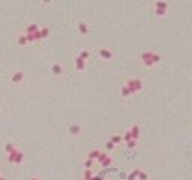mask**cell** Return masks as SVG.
Returning <instances> with one entry per match:
<instances>
[{
    "label": "cell",
    "instance_id": "obj_1",
    "mask_svg": "<svg viewBox=\"0 0 192 180\" xmlns=\"http://www.w3.org/2000/svg\"><path fill=\"white\" fill-rule=\"evenodd\" d=\"M141 60H143V63L146 66H153V65L161 62V57H159V54H156V53L146 51V53L141 54Z\"/></svg>",
    "mask_w": 192,
    "mask_h": 180
},
{
    "label": "cell",
    "instance_id": "obj_2",
    "mask_svg": "<svg viewBox=\"0 0 192 180\" xmlns=\"http://www.w3.org/2000/svg\"><path fill=\"white\" fill-rule=\"evenodd\" d=\"M8 161L11 162V164H15V165H20L23 164V161H24V155L18 150V149H15L12 153H9L8 155Z\"/></svg>",
    "mask_w": 192,
    "mask_h": 180
},
{
    "label": "cell",
    "instance_id": "obj_3",
    "mask_svg": "<svg viewBox=\"0 0 192 180\" xmlns=\"http://www.w3.org/2000/svg\"><path fill=\"white\" fill-rule=\"evenodd\" d=\"M126 86L131 89V92L132 93H138L140 90L143 89V83H141V80H138V78H132V80H129Z\"/></svg>",
    "mask_w": 192,
    "mask_h": 180
},
{
    "label": "cell",
    "instance_id": "obj_4",
    "mask_svg": "<svg viewBox=\"0 0 192 180\" xmlns=\"http://www.w3.org/2000/svg\"><path fill=\"white\" fill-rule=\"evenodd\" d=\"M11 80H12L14 84H21L23 80H24V74H23V72H20V71H17V72H14V74H12Z\"/></svg>",
    "mask_w": 192,
    "mask_h": 180
},
{
    "label": "cell",
    "instance_id": "obj_5",
    "mask_svg": "<svg viewBox=\"0 0 192 180\" xmlns=\"http://www.w3.org/2000/svg\"><path fill=\"white\" fill-rule=\"evenodd\" d=\"M99 57L104 60H111L113 59V51L108 48H101L99 50Z\"/></svg>",
    "mask_w": 192,
    "mask_h": 180
},
{
    "label": "cell",
    "instance_id": "obj_6",
    "mask_svg": "<svg viewBox=\"0 0 192 180\" xmlns=\"http://www.w3.org/2000/svg\"><path fill=\"white\" fill-rule=\"evenodd\" d=\"M51 74L56 75V77H60L63 74V66L60 65V63H54V65L51 66Z\"/></svg>",
    "mask_w": 192,
    "mask_h": 180
},
{
    "label": "cell",
    "instance_id": "obj_7",
    "mask_svg": "<svg viewBox=\"0 0 192 180\" xmlns=\"http://www.w3.org/2000/svg\"><path fill=\"white\" fill-rule=\"evenodd\" d=\"M165 12H167V3L165 2H156V14L165 15Z\"/></svg>",
    "mask_w": 192,
    "mask_h": 180
},
{
    "label": "cell",
    "instance_id": "obj_8",
    "mask_svg": "<svg viewBox=\"0 0 192 180\" xmlns=\"http://www.w3.org/2000/svg\"><path fill=\"white\" fill-rule=\"evenodd\" d=\"M81 131H83V129H81V126H80V125H71V126H69V134L74 135V137L80 135Z\"/></svg>",
    "mask_w": 192,
    "mask_h": 180
},
{
    "label": "cell",
    "instance_id": "obj_9",
    "mask_svg": "<svg viewBox=\"0 0 192 180\" xmlns=\"http://www.w3.org/2000/svg\"><path fill=\"white\" fill-rule=\"evenodd\" d=\"M86 68V60H83L81 57H77L75 59V69L77 71H84Z\"/></svg>",
    "mask_w": 192,
    "mask_h": 180
},
{
    "label": "cell",
    "instance_id": "obj_10",
    "mask_svg": "<svg viewBox=\"0 0 192 180\" xmlns=\"http://www.w3.org/2000/svg\"><path fill=\"white\" fill-rule=\"evenodd\" d=\"M78 33L86 36L87 33H89V26H87L86 23H80V24H78Z\"/></svg>",
    "mask_w": 192,
    "mask_h": 180
},
{
    "label": "cell",
    "instance_id": "obj_11",
    "mask_svg": "<svg viewBox=\"0 0 192 180\" xmlns=\"http://www.w3.org/2000/svg\"><path fill=\"white\" fill-rule=\"evenodd\" d=\"M15 149H17V147H15V144H12V143H5V146H3V152L6 153V155L12 153Z\"/></svg>",
    "mask_w": 192,
    "mask_h": 180
},
{
    "label": "cell",
    "instance_id": "obj_12",
    "mask_svg": "<svg viewBox=\"0 0 192 180\" xmlns=\"http://www.w3.org/2000/svg\"><path fill=\"white\" fill-rule=\"evenodd\" d=\"M138 176H140V170H134L132 173H129L128 180H138Z\"/></svg>",
    "mask_w": 192,
    "mask_h": 180
},
{
    "label": "cell",
    "instance_id": "obj_13",
    "mask_svg": "<svg viewBox=\"0 0 192 180\" xmlns=\"http://www.w3.org/2000/svg\"><path fill=\"white\" fill-rule=\"evenodd\" d=\"M138 180H149V174L140 170V176H138Z\"/></svg>",
    "mask_w": 192,
    "mask_h": 180
},
{
    "label": "cell",
    "instance_id": "obj_14",
    "mask_svg": "<svg viewBox=\"0 0 192 180\" xmlns=\"http://www.w3.org/2000/svg\"><path fill=\"white\" fill-rule=\"evenodd\" d=\"M78 57H81L83 60H87V59H89V57H90V53L84 50V51H81V53H80V56H78Z\"/></svg>",
    "mask_w": 192,
    "mask_h": 180
},
{
    "label": "cell",
    "instance_id": "obj_15",
    "mask_svg": "<svg viewBox=\"0 0 192 180\" xmlns=\"http://www.w3.org/2000/svg\"><path fill=\"white\" fill-rule=\"evenodd\" d=\"M111 141L114 143V144H117V143H120V137H119V135H114V137L111 138Z\"/></svg>",
    "mask_w": 192,
    "mask_h": 180
},
{
    "label": "cell",
    "instance_id": "obj_16",
    "mask_svg": "<svg viewBox=\"0 0 192 180\" xmlns=\"http://www.w3.org/2000/svg\"><path fill=\"white\" fill-rule=\"evenodd\" d=\"M30 180H42L39 176H33V177H30Z\"/></svg>",
    "mask_w": 192,
    "mask_h": 180
},
{
    "label": "cell",
    "instance_id": "obj_17",
    "mask_svg": "<svg viewBox=\"0 0 192 180\" xmlns=\"http://www.w3.org/2000/svg\"><path fill=\"white\" fill-rule=\"evenodd\" d=\"M0 180H6V179H5L3 176H0Z\"/></svg>",
    "mask_w": 192,
    "mask_h": 180
},
{
    "label": "cell",
    "instance_id": "obj_18",
    "mask_svg": "<svg viewBox=\"0 0 192 180\" xmlns=\"http://www.w3.org/2000/svg\"><path fill=\"white\" fill-rule=\"evenodd\" d=\"M44 2H45V3H48V2H50V0H44Z\"/></svg>",
    "mask_w": 192,
    "mask_h": 180
},
{
    "label": "cell",
    "instance_id": "obj_19",
    "mask_svg": "<svg viewBox=\"0 0 192 180\" xmlns=\"http://www.w3.org/2000/svg\"><path fill=\"white\" fill-rule=\"evenodd\" d=\"M0 176H2V170H0Z\"/></svg>",
    "mask_w": 192,
    "mask_h": 180
}]
</instances>
